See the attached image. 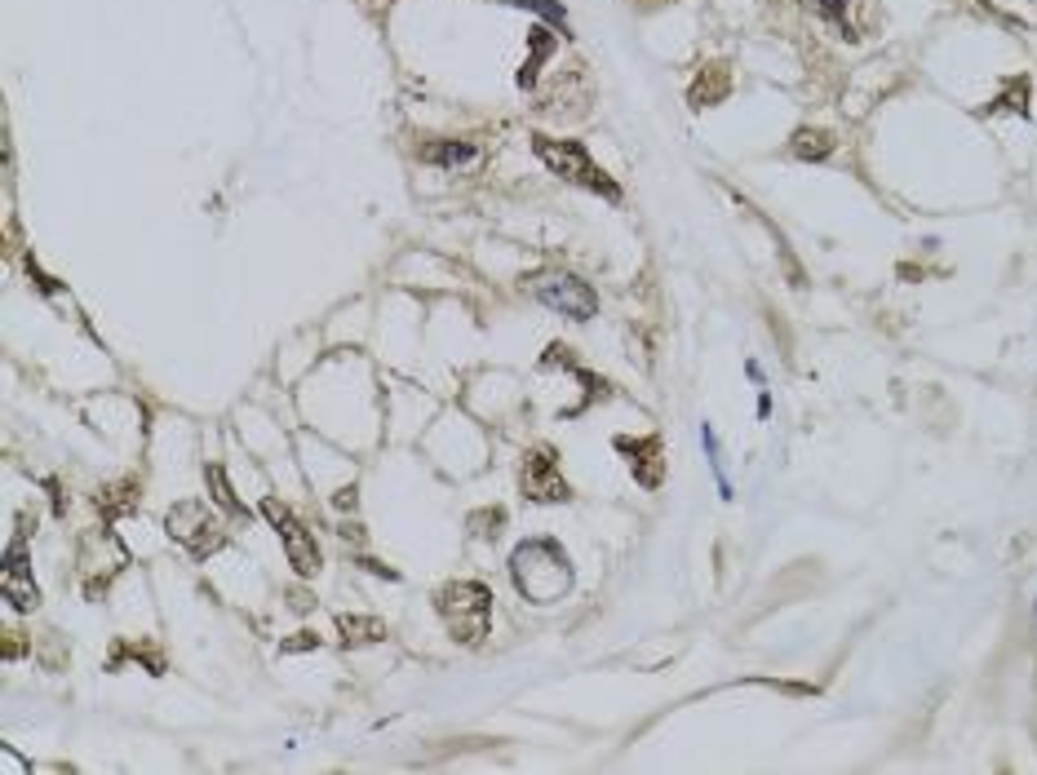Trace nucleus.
Here are the masks:
<instances>
[{
    "label": "nucleus",
    "instance_id": "obj_9",
    "mask_svg": "<svg viewBox=\"0 0 1037 775\" xmlns=\"http://www.w3.org/2000/svg\"><path fill=\"white\" fill-rule=\"evenodd\" d=\"M616 452L629 456V469H634L638 487H656L660 483V443L656 438H616Z\"/></svg>",
    "mask_w": 1037,
    "mask_h": 775
},
{
    "label": "nucleus",
    "instance_id": "obj_5",
    "mask_svg": "<svg viewBox=\"0 0 1037 775\" xmlns=\"http://www.w3.org/2000/svg\"><path fill=\"white\" fill-rule=\"evenodd\" d=\"M261 514H266V518H270V527L279 531V540H284V554H288L292 571H297V576H315V571H319V545L310 540L306 523H301L297 514H288V505H284V500H275V496H266V500H261Z\"/></svg>",
    "mask_w": 1037,
    "mask_h": 775
},
{
    "label": "nucleus",
    "instance_id": "obj_13",
    "mask_svg": "<svg viewBox=\"0 0 1037 775\" xmlns=\"http://www.w3.org/2000/svg\"><path fill=\"white\" fill-rule=\"evenodd\" d=\"M789 151L798 155V159H829L833 155V137L824 133V128H798L793 133V142H789Z\"/></svg>",
    "mask_w": 1037,
    "mask_h": 775
},
{
    "label": "nucleus",
    "instance_id": "obj_20",
    "mask_svg": "<svg viewBox=\"0 0 1037 775\" xmlns=\"http://www.w3.org/2000/svg\"><path fill=\"white\" fill-rule=\"evenodd\" d=\"M1033 616H1037V611H1033Z\"/></svg>",
    "mask_w": 1037,
    "mask_h": 775
},
{
    "label": "nucleus",
    "instance_id": "obj_4",
    "mask_svg": "<svg viewBox=\"0 0 1037 775\" xmlns=\"http://www.w3.org/2000/svg\"><path fill=\"white\" fill-rule=\"evenodd\" d=\"M164 531H168L177 545H186V554H195V558H208L213 549L226 545L222 527L213 523V514H208L199 500H177V505L168 509V518H164Z\"/></svg>",
    "mask_w": 1037,
    "mask_h": 775
},
{
    "label": "nucleus",
    "instance_id": "obj_12",
    "mask_svg": "<svg viewBox=\"0 0 1037 775\" xmlns=\"http://www.w3.org/2000/svg\"><path fill=\"white\" fill-rule=\"evenodd\" d=\"M204 483H208L213 505H222L230 518H248V509L235 500V492H230V483H226V474H222V465H217V461H208V465H204Z\"/></svg>",
    "mask_w": 1037,
    "mask_h": 775
},
{
    "label": "nucleus",
    "instance_id": "obj_6",
    "mask_svg": "<svg viewBox=\"0 0 1037 775\" xmlns=\"http://www.w3.org/2000/svg\"><path fill=\"white\" fill-rule=\"evenodd\" d=\"M532 292H536V301L545 310H554L563 319H594V310H598L594 288L585 279H576V275H545V279L532 283Z\"/></svg>",
    "mask_w": 1037,
    "mask_h": 775
},
{
    "label": "nucleus",
    "instance_id": "obj_2",
    "mask_svg": "<svg viewBox=\"0 0 1037 775\" xmlns=\"http://www.w3.org/2000/svg\"><path fill=\"white\" fill-rule=\"evenodd\" d=\"M532 151H536V159L554 173V177H563V182H572V186H585V190H594V195H603V199H620V186L589 159V151L581 146V142H567V137H532Z\"/></svg>",
    "mask_w": 1037,
    "mask_h": 775
},
{
    "label": "nucleus",
    "instance_id": "obj_17",
    "mask_svg": "<svg viewBox=\"0 0 1037 775\" xmlns=\"http://www.w3.org/2000/svg\"><path fill=\"white\" fill-rule=\"evenodd\" d=\"M846 4H851V0H815V9H820L829 22H838V27H846Z\"/></svg>",
    "mask_w": 1037,
    "mask_h": 775
},
{
    "label": "nucleus",
    "instance_id": "obj_16",
    "mask_svg": "<svg viewBox=\"0 0 1037 775\" xmlns=\"http://www.w3.org/2000/svg\"><path fill=\"white\" fill-rule=\"evenodd\" d=\"M1002 106H1006V111H1019V115H1024V111H1028V80H1015V84H1010V93L993 102V111H1002Z\"/></svg>",
    "mask_w": 1037,
    "mask_h": 775
},
{
    "label": "nucleus",
    "instance_id": "obj_11",
    "mask_svg": "<svg viewBox=\"0 0 1037 775\" xmlns=\"http://www.w3.org/2000/svg\"><path fill=\"white\" fill-rule=\"evenodd\" d=\"M421 159H430L439 168H465L479 159V146L474 142H430V146H421Z\"/></svg>",
    "mask_w": 1037,
    "mask_h": 775
},
{
    "label": "nucleus",
    "instance_id": "obj_14",
    "mask_svg": "<svg viewBox=\"0 0 1037 775\" xmlns=\"http://www.w3.org/2000/svg\"><path fill=\"white\" fill-rule=\"evenodd\" d=\"M337 629H341V638H346V647H359V642H377L386 629H381V620H363V616H341L337 620Z\"/></svg>",
    "mask_w": 1037,
    "mask_h": 775
},
{
    "label": "nucleus",
    "instance_id": "obj_19",
    "mask_svg": "<svg viewBox=\"0 0 1037 775\" xmlns=\"http://www.w3.org/2000/svg\"><path fill=\"white\" fill-rule=\"evenodd\" d=\"M306 647H315V633H297L284 642V651H306Z\"/></svg>",
    "mask_w": 1037,
    "mask_h": 775
},
{
    "label": "nucleus",
    "instance_id": "obj_18",
    "mask_svg": "<svg viewBox=\"0 0 1037 775\" xmlns=\"http://www.w3.org/2000/svg\"><path fill=\"white\" fill-rule=\"evenodd\" d=\"M518 4H527V9H536V13H545L550 22H558V18H563V4H554V0H518Z\"/></svg>",
    "mask_w": 1037,
    "mask_h": 775
},
{
    "label": "nucleus",
    "instance_id": "obj_3",
    "mask_svg": "<svg viewBox=\"0 0 1037 775\" xmlns=\"http://www.w3.org/2000/svg\"><path fill=\"white\" fill-rule=\"evenodd\" d=\"M434 607H439V616H443V624H448V633L456 642H483L487 611H492L487 585H479V580H452V585H443L434 593Z\"/></svg>",
    "mask_w": 1037,
    "mask_h": 775
},
{
    "label": "nucleus",
    "instance_id": "obj_7",
    "mask_svg": "<svg viewBox=\"0 0 1037 775\" xmlns=\"http://www.w3.org/2000/svg\"><path fill=\"white\" fill-rule=\"evenodd\" d=\"M523 496L527 500H567V478L558 474V461H554V447H536L527 461H523Z\"/></svg>",
    "mask_w": 1037,
    "mask_h": 775
},
{
    "label": "nucleus",
    "instance_id": "obj_8",
    "mask_svg": "<svg viewBox=\"0 0 1037 775\" xmlns=\"http://www.w3.org/2000/svg\"><path fill=\"white\" fill-rule=\"evenodd\" d=\"M0 585H4V598L18 607V611H31L35 602H40V593H35V580H31V562H27V536L18 531L13 536V545L4 549V576H0Z\"/></svg>",
    "mask_w": 1037,
    "mask_h": 775
},
{
    "label": "nucleus",
    "instance_id": "obj_1",
    "mask_svg": "<svg viewBox=\"0 0 1037 775\" xmlns=\"http://www.w3.org/2000/svg\"><path fill=\"white\" fill-rule=\"evenodd\" d=\"M510 576L527 602H554L572 589V562L554 540H523L510 554Z\"/></svg>",
    "mask_w": 1037,
    "mask_h": 775
},
{
    "label": "nucleus",
    "instance_id": "obj_15",
    "mask_svg": "<svg viewBox=\"0 0 1037 775\" xmlns=\"http://www.w3.org/2000/svg\"><path fill=\"white\" fill-rule=\"evenodd\" d=\"M550 49H554V35H550L545 27H536V31H532V58H527L523 71H518V84H523V89H532V80H536V58L545 62Z\"/></svg>",
    "mask_w": 1037,
    "mask_h": 775
},
{
    "label": "nucleus",
    "instance_id": "obj_10",
    "mask_svg": "<svg viewBox=\"0 0 1037 775\" xmlns=\"http://www.w3.org/2000/svg\"><path fill=\"white\" fill-rule=\"evenodd\" d=\"M727 93H731V75H727V66H722V62H709V66H700V75L691 80L687 102H691L696 111H705V106H718Z\"/></svg>",
    "mask_w": 1037,
    "mask_h": 775
}]
</instances>
